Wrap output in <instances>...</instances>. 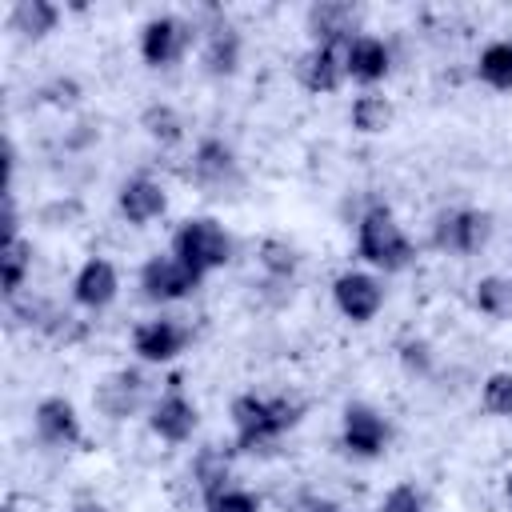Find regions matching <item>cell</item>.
I'll list each match as a JSON object with an SVG mask.
<instances>
[{"mask_svg": "<svg viewBox=\"0 0 512 512\" xmlns=\"http://www.w3.org/2000/svg\"><path fill=\"white\" fill-rule=\"evenodd\" d=\"M356 252L380 272H404L416 260V248L404 236V228L396 224L388 204H372L368 212H360V220H356Z\"/></svg>", "mask_w": 512, "mask_h": 512, "instance_id": "obj_1", "label": "cell"}, {"mask_svg": "<svg viewBox=\"0 0 512 512\" xmlns=\"http://www.w3.org/2000/svg\"><path fill=\"white\" fill-rule=\"evenodd\" d=\"M172 256L184 260L188 268H196L200 276H208V272H216V268H224V264L232 260V236L224 232L220 220H212V216H192V220H184V224L176 228V236H172Z\"/></svg>", "mask_w": 512, "mask_h": 512, "instance_id": "obj_2", "label": "cell"}, {"mask_svg": "<svg viewBox=\"0 0 512 512\" xmlns=\"http://www.w3.org/2000/svg\"><path fill=\"white\" fill-rule=\"evenodd\" d=\"M492 240V212L484 208H444L432 220V244L452 256H472Z\"/></svg>", "mask_w": 512, "mask_h": 512, "instance_id": "obj_3", "label": "cell"}, {"mask_svg": "<svg viewBox=\"0 0 512 512\" xmlns=\"http://www.w3.org/2000/svg\"><path fill=\"white\" fill-rule=\"evenodd\" d=\"M200 272L188 268L184 260H176L172 252L168 256H148L140 264V296L152 300V304H172V300H184L200 288Z\"/></svg>", "mask_w": 512, "mask_h": 512, "instance_id": "obj_4", "label": "cell"}, {"mask_svg": "<svg viewBox=\"0 0 512 512\" xmlns=\"http://www.w3.org/2000/svg\"><path fill=\"white\" fill-rule=\"evenodd\" d=\"M196 424H200V412H196V404L184 396L180 376H172L168 388H164V392L152 400V408H148V428H152L160 440H168V444H184V440H192Z\"/></svg>", "mask_w": 512, "mask_h": 512, "instance_id": "obj_5", "label": "cell"}, {"mask_svg": "<svg viewBox=\"0 0 512 512\" xmlns=\"http://www.w3.org/2000/svg\"><path fill=\"white\" fill-rule=\"evenodd\" d=\"M232 428H236L240 452H268L280 440V428L272 420V404H268V396H256V392H240L232 400Z\"/></svg>", "mask_w": 512, "mask_h": 512, "instance_id": "obj_6", "label": "cell"}, {"mask_svg": "<svg viewBox=\"0 0 512 512\" xmlns=\"http://www.w3.org/2000/svg\"><path fill=\"white\" fill-rule=\"evenodd\" d=\"M392 440V424L372 408V404H348L344 420H340V444L344 452L360 456V460H376Z\"/></svg>", "mask_w": 512, "mask_h": 512, "instance_id": "obj_7", "label": "cell"}, {"mask_svg": "<svg viewBox=\"0 0 512 512\" xmlns=\"http://www.w3.org/2000/svg\"><path fill=\"white\" fill-rule=\"evenodd\" d=\"M192 36H196V28L188 24V20H180V16H152V20H144V28H140V56H144V64H152V68H168V64H176L184 52H188V44H192Z\"/></svg>", "mask_w": 512, "mask_h": 512, "instance_id": "obj_8", "label": "cell"}, {"mask_svg": "<svg viewBox=\"0 0 512 512\" xmlns=\"http://www.w3.org/2000/svg\"><path fill=\"white\" fill-rule=\"evenodd\" d=\"M192 180L212 196H224L228 188H236L240 184V160H236L232 144H224L220 136H204L192 152Z\"/></svg>", "mask_w": 512, "mask_h": 512, "instance_id": "obj_9", "label": "cell"}, {"mask_svg": "<svg viewBox=\"0 0 512 512\" xmlns=\"http://www.w3.org/2000/svg\"><path fill=\"white\" fill-rule=\"evenodd\" d=\"M332 300H336V308H340L344 320L368 324V320H376V312L384 308V284H380L372 272L348 268V272H340V276L332 280Z\"/></svg>", "mask_w": 512, "mask_h": 512, "instance_id": "obj_10", "label": "cell"}, {"mask_svg": "<svg viewBox=\"0 0 512 512\" xmlns=\"http://www.w3.org/2000/svg\"><path fill=\"white\" fill-rule=\"evenodd\" d=\"M144 400H148V380H144L136 368H116V372H108V376L96 384V392H92V404H96L108 420H128V416H136V412L144 408Z\"/></svg>", "mask_w": 512, "mask_h": 512, "instance_id": "obj_11", "label": "cell"}, {"mask_svg": "<svg viewBox=\"0 0 512 512\" xmlns=\"http://www.w3.org/2000/svg\"><path fill=\"white\" fill-rule=\"evenodd\" d=\"M188 344V328L160 316V320H144L132 328V352L144 360V364H168L184 352Z\"/></svg>", "mask_w": 512, "mask_h": 512, "instance_id": "obj_12", "label": "cell"}, {"mask_svg": "<svg viewBox=\"0 0 512 512\" xmlns=\"http://www.w3.org/2000/svg\"><path fill=\"white\" fill-rule=\"evenodd\" d=\"M116 208H120V216L128 224L144 228V224H152V220H160L168 212V192L152 176H128L120 184V192H116Z\"/></svg>", "mask_w": 512, "mask_h": 512, "instance_id": "obj_13", "label": "cell"}, {"mask_svg": "<svg viewBox=\"0 0 512 512\" xmlns=\"http://www.w3.org/2000/svg\"><path fill=\"white\" fill-rule=\"evenodd\" d=\"M116 292H120V272H116V264L104 260V256H88V260L80 264V272L72 276V300H76L80 308H88V312L108 308V304L116 300Z\"/></svg>", "mask_w": 512, "mask_h": 512, "instance_id": "obj_14", "label": "cell"}, {"mask_svg": "<svg viewBox=\"0 0 512 512\" xmlns=\"http://www.w3.org/2000/svg\"><path fill=\"white\" fill-rule=\"evenodd\" d=\"M32 428L44 444L52 448H72L84 440V428H80V416L72 408V400L64 396H44L36 408H32Z\"/></svg>", "mask_w": 512, "mask_h": 512, "instance_id": "obj_15", "label": "cell"}, {"mask_svg": "<svg viewBox=\"0 0 512 512\" xmlns=\"http://www.w3.org/2000/svg\"><path fill=\"white\" fill-rule=\"evenodd\" d=\"M296 80H300L308 92H316V96L336 92V88L348 80V72H344V48L312 44V48L296 60Z\"/></svg>", "mask_w": 512, "mask_h": 512, "instance_id": "obj_16", "label": "cell"}, {"mask_svg": "<svg viewBox=\"0 0 512 512\" xmlns=\"http://www.w3.org/2000/svg\"><path fill=\"white\" fill-rule=\"evenodd\" d=\"M356 8L348 0H320L308 8V32L316 44H332V48H348L360 32H356Z\"/></svg>", "mask_w": 512, "mask_h": 512, "instance_id": "obj_17", "label": "cell"}, {"mask_svg": "<svg viewBox=\"0 0 512 512\" xmlns=\"http://www.w3.org/2000/svg\"><path fill=\"white\" fill-rule=\"evenodd\" d=\"M344 72H348L352 80H360V84L384 80V76L392 72V52H388V44H384L380 36L360 32V36L344 48Z\"/></svg>", "mask_w": 512, "mask_h": 512, "instance_id": "obj_18", "label": "cell"}, {"mask_svg": "<svg viewBox=\"0 0 512 512\" xmlns=\"http://www.w3.org/2000/svg\"><path fill=\"white\" fill-rule=\"evenodd\" d=\"M200 64L208 76H232L240 68V32L228 20H212L204 28V48H200Z\"/></svg>", "mask_w": 512, "mask_h": 512, "instance_id": "obj_19", "label": "cell"}, {"mask_svg": "<svg viewBox=\"0 0 512 512\" xmlns=\"http://www.w3.org/2000/svg\"><path fill=\"white\" fill-rule=\"evenodd\" d=\"M188 472H192V484H196V492L204 496V504L232 488V460H228V452H220L216 444L200 448V452L192 456V468H188Z\"/></svg>", "mask_w": 512, "mask_h": 512, "instance_id": "obj_20", "label": "cell"}, {"mask_svg": "<svg viewBox=\"0 0 512 512\" xmlns=\"http://www.w3.org/2000/svg\"><path fill=\"white\" fill-rule=\"evenodd\" d=\"M60 24V8L52 0H16L8 8V28L20 32L24 40H44L48 32H56Z\"/></svg>", "mask_w": 512, "mask_h": 512, "instance_id": "obj_21", "label": "cell"}, {"mask_svg": "<svg viewBox=\"0 0 512 512\" xmlns=\"http://www.w3.org/2000/svg\"><path fill=\"white\" fill-rule=\"evenodd\" d=\"M0 276H4V296L16 300L32 276V240L28 236H8L0 252Z\"/></svg>", "mask_w": 512, "mask_h": 512, "instance_id": "obj_22", "label": "cell"}, {"mask_svg": "<svg viewBox=\"0 0 512 512\" xmlns=\"http://www.w3.org/2000/svg\"><path fill=\"white\" fill-rule=\"evenodd\" d=\"M392 116H396V108H392V100L380 96V92H364V96H356L352 108H348V124H352L356 132H364V136L388 132Z\"/></svg>", "mask_w": 512, "mask_h": 512, "instance_id": "obj_23", "label": "cell"}, {"mask_svg": "<svg viewBox=\"0 0 512 512\" xmlns=\"http://www.w3.org/2000/svg\"><path fill=\"white\" fill-rule=\"evenodd\" d=\"M256 260H260L264 276L276 280V284H288L296 276V268H300V252L284 236H264L260 248H256Z\"/></svg>", "mask_w": 512, "mask_h": 512, "instance_id": "obj_24", "label": "cell"}, {"mask_svg": "<svg viewBox=\"0 0 512 512\" xmlns=\"http://www.w3.org/2000/svg\"><path fill=\"white\" fill-rule=\"evenodd\" d=\"M472 304L480 316L512 320V276H480L472 284Z\"/></svg>", "mask_w": 512, "mask_h": 512, "instance_id": "obj_25", "label": "cell"}, {"mask_svg": "<svg viewBox=\"0 0 512 512\" xmlns=\"http://www.w3.org/2000/svg\"><path fill=\"white\" fill-rule=\"evenodd\" d=\"M476 76L492 92H512V40H492L476 60Z\"/></svg>", "mask_w": 512, "mask_h": 512, "instance_id": "obj_26", "label": "cell"}, {"mask_svg": "<svg viewBox=\"0 0 512 512\" xmlns=\"http://www.w3.org/2000/svg\"><path fill=\"white\" fill-rule=\"evenodd\" d=\"M140 128H144L148 140H156L160 148H172V144L184 140V116H180L172 104H164V100H156V104H148V108L140 112Z\"/></svg>", "mask_w": 512, "mask_h": 512, "instance_id": "obj_27", "label": "cell"}, {"mask_svg": "<svg viewBox=\"0 0 512 512\" xmlns=\"http://www.w3.org/2000/svg\"><path fill=\"white\" fill-rule=\"evenodd\" d=\"M480 404L488 416H512V372H488L480 384Z\"/></svg>", "mask_w": 512, "mask_h": 512, "instance_id": "obj_28", "label": "cell"}, {"mask_svg": "<svg viewBox=\"0 0 512 512\" xmlns=\"http://www.w3.org/2000/svg\"><path fill=\"white\" fill-rule=\"evenodd\" d=\"M396 356H400V364H404V372H412V376H428L432 372V344L428 340H420V336H408V340H400L396 344Z\"/></svg>", "mask_w": 512, "mask_h": 512, "instance_id": "obj_29", "label": "cell"}, {"mask_svg": "<svg viewBox=\"0 0 512 512\" xmlns=\"http://www.w3.org/2000/svg\"><path fill=\"white\" fill-rule=\"evenodd\" d=\"M376 512H428V500H424V492L416 484H396V488L384 492Z\"/></svg>", "mask_w": 512, "mask_h": 512, "instance_id": "obj_30", "label": "cell"}, {"mask_svg": "<svg viewBox=\"0 0 512 512\" xmlns=\"http://www.w3.org/2000/svg\"><path fill=\"white\" fill-rule=\"evenodd\" d=\"M204 512H260V500L252 492H244V488H228L216 500H208Z\"/></svg>", "mask_w": 512, "mask_h": 512, "instance_id": "obj_31", "label": "cell"}, {"mask_svg": "<svg viewBox=\"0 0 512 512\" xmlns=\"http://www.w3.org/2000/svg\"><path fill=\"white\" fill-rule=\"evenodd\" d=\"M40 96H44L48 104H56V108H72V104L80 100V84H76L72 76H52V80L40 88Z\"/></svg>", "mask_w": 512, "mask_h": 512, "instance_id": "obj_32", "label": "cell"}, {"mask_svg": "<svg viewBox=\"0 0 512 512\" xmlns=\"http://www.w3.org/2000/svg\"><path fill=\"white\" fill-rule=\"evenodd\" d=\"M72 216H80V204H76V200H56V204H48V208L40 212V220H44L48 228H60V224L68 228Z\"/></svg>", "mask_w": 512, "mask_h": 512, "instance_id": "obj_33", "label": "cell"}, {"mask_svg": "<svg viewBox=\"0 0 512 512\" xmlns=\"http://www.w3.org/2000/svg\"><path fill=\"white\" fill-rule=\"evenodd\" d=\"M288 512H340L332 500H320V496H296V504Z\"/></svg>", "mask_w": 512, "mask_h": 512, "instance_id": "obj_34", "label": "cell"}, {"mask_svg": "<svg viewBox=\"0 0 512 512\" xmlns=\"http://www.w3.org/2000/svg\"><path fill=\"white\" fill-rule=\"evenodd\" d=\"M72 512H112V508L100 500H80V504H72Z\"/></svg>", "mask_w": 512, "mask_h": 512, "instance_id": "obj_35", "label": "cell"}, {"mask_svg": "<svg viewBox=\"0 0 512 512\" xmlns=\"http://www.w3.org/2000/svg\"><path fill=\"white\" fill-rule=\"evenodd\" d=\"M504 500H508V508H512V472H504Z\"/></svg>", "mask_w": 512, "mask_h": 512, "instance_id": "obj_36", "label": "cell"}, {"mask_svg": "<svg viewBox=\"0 0 512 512\" xmlns=\"http://www.w3.org/2000/svg\"><path fill=\"white\" fill-rule=\"evenodd\" d=\"M4 512H20V508H12V504H8V508H4Z\"/></svg>", "mask_w": 512, "mask_h": 512, "instance_id": "obj_37", "label": "cell"}]
</instances>
